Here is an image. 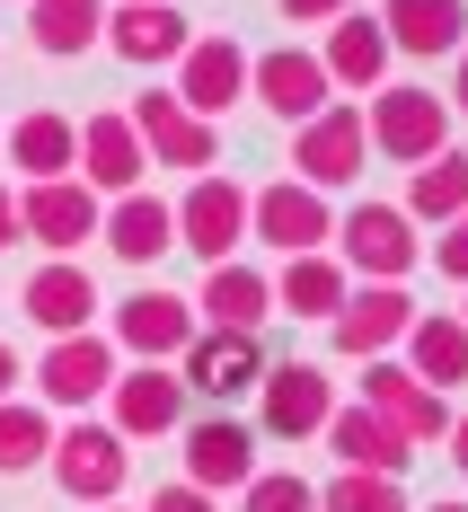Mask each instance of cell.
<instances>
[{
    "label": "cell",
    "instance_id": "obj_1",
    "mask_svg": "<svg viewBox=\"0 0 468 512\" xmlns=\"http://www.w3.org/2000/svg\"><path fill=\"white\" fill-rule=\"evenodd\" d=\"M363 133L380 159H398V168H424L433 151H451V98L442 89H424V80H380L363 106Z\"/></svg>",
    "mask_w": 468,
    "mask_h": 512
},
{
    "label": "cell",
    "instance_id": "obj_2",
    "mask_svg": "<svg viewBox=\"0 0 468 512\" xmlns=\"http://www.w3.org/2000/svg\"><path fill=\"white\" fill-rule=\"evenodd\" d=\"M45 468H53V486H62L71 504H115L124 477H133V442H124L115 424H98V415H80V424L53 433Z\"/></svg>",
    "mask_w": 468,
    "mask_h": 512
},
{
    "label": "cell",
    "instance_id": "obj_3",
    "mask_svg": "<svg viewBox=\"0 0 468 512\" xmlns=\"http://www.w3.org/2000/svg\"><path fill=\"white\" fill-rule=\"evenodd\" d=\"M336 265H345L354 283H407L424 265V239H416V221L398 204H354L336 221Z\"/></svg>",
    "mask_w": 468,
    "mask_h": 512
},
{
    "label": "cell",
    "instance_id": "obj_4",
    "mask_svg": "<svg viewBox=\"0 0 468 512\" xmlns=\"http://www.w3.org/2000/svg\"><path fill=\"white\" fill-rule=\"evenodd\" d=\"M248 239H265L274 256H318L336 239V212H327L318 186L274 177V186H248Z\"/></svg>",
    "mask_w": 468,
    "mask_h": 512
},
{
    "label": "cell",
    "instance_id": "obj_5",
    "mask_svg": "<svg viewBox=\"0 0 468 512\" xmlns=\"http://www.w3.org/2000/svg\"><path fill=\"white\" fill-rule=\"evenodd\" d=\"M407 327H416V292H407V283H354L345 309L327 318V345L345 362H380V354L407 345Z\"/></svg>",
    "mask_w": 468,
    "mask_h": 512
},
{
    "label": "cell",
    "instance_id": "obj_6",
    "mask_svg": "<svg viewBox=\"0 0 468 512\" xmlns=\"http://www.w3.org/2000/svg\"><path fill=\"white\" fill-rule=\"evenodd\" d=\"M292 168H301V186H354L371 168V133H363V106H318L310 124H292Z\"/></svg>",
    "mask_w": 468,
    "mask_h": 512
},
{
    "label": "cell",
    "instance_id": "obj_7",
    "mask_svg": "<svg viewBox=\"0 0 468 512\" xmlns=\"http://www.w3.org/2000/svg\"><path fill=\"white\" fill-rule=\"evenodd\" d=\"M115 371H124V362H115V336L80 327V336H53V345H45V362H36L27 380H36V398H45V407L89 415V407L106 398V389H115Z\"/></svg>",
    "mask_w": 468,
    "mask_h": 512
},
{
    "label": "cell",
    "instance_id": "obj_8",
    "mask_svg": "<svg viewBox=\"0 0 468 512\" xmlns=\"http://www.w3.org/2000/svg\"><path fill=\"white\" fill-rule=\"evenodd\" d=\"M327 415H336V380L318 362H265V380H257V433L265 442H318Z\"/></svg>",
    "mask_w": 468,
    "mask_h": 512
},
{
    "label": "cell",
    "instance_id": "obj_9",
    "mask_svg": "<svg viewBox=\"0 0 468 512\" xmlns=\"http://www.w3.org/2000/svg\"><path fill=\"white\" fill-rule=\"evenodd\" d=\"M98 221H106V195H89L80 177H45L18 195V239H36L45 256H80L98 239Z\"/></svg>",
    "mask_w": 468,
    "mask_h": 512
},
{
    "label": "cell",
    "instance_id": "obj_10",
    "mask_svg": "<svg viewBox=\"0 0 468 512\" xmlns=\"http://www.w3.org/2000/svg\"><path fill=\"white\" fill-rule=\"evenodd\" d=\"M168 212H177V248H195L204 265L239 256V239H248V186H239V177H212L204 168Z\"/></svg>",
    "mask_w": 468,
    "mask_h": 512
},
{
    "label": "cell",
    "instance_id": "obj_11",
    "mask_svg": "<svg viewBox=\"0 0 468 512\" xmlns=\"http://www.w3.org/2000/svg\"><path fill=\"white\" fill-rule=\"evenodd\" d=\"M257 424H239V415H195V424H186V486H204V495H239V486H248V477H257Z\"/></svg>",
    "mask_w": 468,
    "mask_h": 512
},
{
    "label": "cell",
    "instance_id": "obj_12",
    "mask_svg": "<svg viewBox=\"0 0 468 512\" xmlns=\"http://www.w3.org/2000/svg\"><path fill=\"white\" fill-rule=\"evenodd\" d=\"M248 62L257 53L239 45V36H195V45L177 53V106L204 115V124H221L230 106L248 98Z\"/></svg>",
    "mask_w": 468,
    "mask_h": 512
},
{
    "label": "cell",
    "instance_id": "obj_13",
    "mask_svg": "<svg viewBox=\"0 0 468 512\" xmlns=\"http://www.w3.org/2000/svg\"><path fill=\"white\" fill-rule=\"evenodd\" d=\"M124 115H133V133H142V151H151L159 168H186V177H204L212 151H221V124L186 115V106H177V89H142Z\"/></svg>",
    "mask_w": 468,
    "mask_h": 512
},
{
    "label": "cell",
    "instance_id": "obj_14",
    "mask_svg": "<svg viewBox=\"0 0 468 512\" xmlns=\"http://www.w3.org/2000/svg\"><path fill=\"white\" fill-rule=\"evenodd\" d=\"M248 98L265 115H283V124H310L318 106H336V80H327V62L310 45H274L248 62Z\"/></svg>",
    "mask_w": 468,
    "mask_h": 512
},
{
    "label": "cell",
    "instance_id": "obj_15",
    "mask_svg": "<svg viewBox=\"0 0 468 512\" xmlns=\"http://www.w3.org/2000/svg\"><path fill=\"white\" fill-rule=\"evenodd\" d=\"M186 45H195V27H186L177 0H115L106 9V53L133 62V71H177Z\"/></svg>",
    "mask_w": 468,
    "mask_h": 512
},
{
    "label": "cell",
    "instance_id": "obj_16",
    "mask_svg": "<svg viewBox=\"0 0 468 512\" xmlns=\"http://www.w3.org/2000/svg\"><path fill=\"white\" fill-rule=\"evenodd\" d=\"M195 301L186 292H159V283H142L133 301H115V354H142V362H177L186 345H195Z\"/></svg>",
    "mask_w": 468,
    "mask_h": 512
},
{
    "label": "cell",
    "instance_id": "obj_17",
    "mask_svg": "<svg viewBox=\"0 0 468 512\" xmlns=\"http://www.w3.org/2000/svg\"><path fill=\"white\" fill-rule=\"evenodd\" d=\"M106 424H115L124 442H159V433H177V424H186V380H177L168 362L115 371V389H106Z\"/></svg>",
    "mask_w": 468,
    "mask_h": 512
},
{
    "label": "cell",
    "instance_id": "obj_18",
    "mask_svg": "<svg viewBox=\"0 0 468 512\" xmlns=\"http://www.w3.org/2000/svg\"><path fill=\"white\" fill-rule=\"evenodd\" d=\"M177 380L204 389L212 407H230V398H248L265 380V345L257 336H230V327H195V345L177 354Z\"/></svg>",
    "mask_w": 468,
    "mask_h": 512
},
{
    "label": "cell",
    "instance_id": "obj_19",
    "mask_svg": "<svg viewBox=\"0 0 468 512\" xmlns=\"http://www.w3.org/2000/svg\"><path fill=\"white\" fill-rule=\"evenodd\" d=\"M363 407H371V415H389L407 442H442V433H451V398H442V389H424V380H416L398 354L363 362Z\"/></svg>",
    "mask_w": 468,
    "mask_h": 512
},
{
    "label": "cell",
    "instance_id": "obj_20",
    "mask_svg": "<svg viewBox=\"0 0 468 512\" xmlns=\"http://www.w3.org/2000/svg\"><path fill=\"white\" fill-rule=\"evenodd\" d=\"M318 442L336 451V468H371V477H407V460H416V442H407L389 415H371L363 398H354V407L336 398V415L318 424Z\"/></svg>",
    "mask_w": 468,
    "mask_h": 512
},
{
    "label": "cell",
    "instance_id": "obj_21",
    "mask_svg": "<svg viewBox=\"0 0 468 512\" xmlns=\"http://www.w3.org/2000/svg\"><path fill=\"white\" fill-rule=\"evenodd\" d=\"M204 327H230V336H265V318H274V274L257 265H239V256H221L204 265V292H186Z\"/></svg>",
    "mask_w": 468,
    "mask_h": 512
},
{
    "label": "cell",
    "instance_id": "obj_22",
    "mask_svg": "<svg viewBox=\"0 0 468 512\" xmlns=\"http://www.w3.org/2000/svg\"><path fill=\"white\" fill-rule=\"evenodd\" d=\"M151 177V151H142V133H133V115H89L80 124V186L89 195H133Z\"/></svg>",
    "mask_w": 468,
    "mask_h": 512
},
{
    "label": "cell",
    "instance_id": "obj_23",
    "mask_svg": "<svg viewBox=\"0 0 468 512\" xmlns=\"http://www.w3.org/2000/svg\"><path fill=\"white\" fill-rule=\"evenodd\" d=\"M27 318H36L45 336L98 327V283H89V265H80V256H45V265L27 274Z\"/></svg>",
    "mask_w": 468,
    "mask_h": 512
},
{
    "label": "cell",
    "instance_id": "obj_24",
    "mask_svg": "<svg viewBox=\"0 0 468 512\" xmlns=\"http://www.w3.org/2000/svg\"><path fill=\"white\" fill-rule=\"evenodd\" d=\"M380 27H389V53L451 62L468 45V0H380Z\"/></svg>",
    "mask_w": 468,
    "mask_h": 512
},
{
    "label": "cell",
    "instance_id": "obj_25",
    "mask_svg": "<svg viewBox=\"0 0 468 512\" xmlns=\"http://www.w3.org/2000/svg\"><path fill=\"white\" fill-rule=\"evenodd\" d=\"M318 62H327L336 89H380L398 53H389V27H380L371 9H345V18H327V53H318Z\"/></svg>",
    "mask_w": 468,
    "mask_h": 512
},
{
    "label": "cell",
    "instance_id": "obj_26",
    "mask_svg": "<svg viewBox=\"0 0 468 512\" xmlns=\"http://www.w3.org/2000/svg\"><path fill=\"white\" fill-rule=\"evenodd\" d=\"M398 362L416 371L424 389H460L468 380V327H460V309H416V327H407V345H398Z\"/></svg>",
    "mask_w": 468,
    "mask_h": 512
},
{
    "label": "cell",
    "instance_id": "obj_27",
    "mask_svg": "<svg viewBox=\"0 0 468 512\" xmlns=\"http://www.w3.org/2000/svg\"><path fill=\"white\" fill-rule=\"evenodd\" d=\"M98 239H106L115 256H124V265H159V256L177 248V212L159 204L151 186H133V195H115V204H106Z\"/></svg>",
    "mask_w": 468,
    "mask_h": 512
},
{
    "label": "cell",
    "instance_id": "obj_28",
    "mask_svg": "<svg viewBox=\"0 0 468 512\" xmlns=\"http://www.w3.org/2000/svg\"><path fill=\"white\" fill-rule=\"evenodd\" d=\"M9 168H18L27 186H45V177H80V124L53 115V106L18 115V124H9Z\"/></svg>",
    "mask_w": 468,
    "mask_h": 512
},
{
    "label": "cell",
    "instance_id": "obj_29",
    "mask_svg": "<svg viewBox=\"0 0 468 512\" xmlns=\"http://www.w3.org/2000/svg\"><path fill=\"white\" fill-rule=\"evenodd\" d=\"M345 292H354V274H345L327 248H318V256H283V274H274V309H292V318H318V327L345 309Z\"/></svg>",
    "mask_w": 468,
    "mask_h": 512
},
{
    "label": "cell",
    "instance_id": "obj_30",
    "mask_svg": "<svg viewBox=\"0 0 468 512\" xmlns=\"http://www.w3.org/2000/svg\"><path fill=\"white\" fill-rule=\"evenodd\" d=\"M27 36H36V53L71 62V53L106 45V0H27Z\"/></svg>",
    "mask_w": 468,
    "mask_h": 512
},
{
    "label": "cell",
    "instance_id": "obj_31",
    "mask_svg": "<svg viewBox=\"0 0 468 512\" xmlns=\"http://www.w3.org/2000/svg\"><path fill=\"white\" fill-rule=\"evenodd\" d=\"M407 221H433V230H442V221H460L468 212V151H433L424 159V168H407Z\"/></svg>",
    "mask_w": 468,
    "mask_h": 512
},
{
    "label": "cell",
    "instance_id": "obj_32",
    "mask_svg": "<svg viewBox=\"0 0 468 512\" xmlns=\"http://www.w3.org/2000/svg\"><path fill=\"white\" fill-rule=\"evenodd\" d=\"M45 451H53L45 407H27V398H0V477H27V468H45Z\"/></svg>",
    "mask_w": 468,
    "mask_h": 512
},
{
    "label": "cell",
    "instance_id": "obj_33",
    "mask_svg": "<svg viewBox=\"0 0 468 512\" xmlns=\"http://www.w3.org/2000/svg\"><path fill=\"white\" fill-rule=\"evenodd\" d=\"M318 512H416L398 495V477H371V468H336L318 486Z\"/></svg>",
    "mask_w": 468,
    "mask_h": 512
},
{
    "label": "cell",
    "instance_id": "obj_34",
    "mask_svg": "<svg viewBox=\"0 0 468 512\" xmlns=\"http://www.w3.org/2000/svg\"><path fill=\"white\" fill-rule=\"evenodd\" d=\"M239 512H318V486L292 477V468H257V477L239 486Z\"/></svg>",
    "mask_w": 468,
    "mask_h": 512
},
{
    "label": "cell",
    "instance_id": "obj_35",
    "mask_svg": "<svg viewBox=\"0 0 468 512\" xmlns=\"http://www.w3.org/2000/svg\"><path fill=\"white\" fill-rule=\"evenodd\" d=\"M433 265H442L451 283H468V212H460V221H442V239H433Z\"/></svg>",
    "mask_w": 468,
    "mask_h": 512
},
{
    "label": "cell",
    "instance_id": "obj_36",
    "mask_svg": "<svg viewBox=\"0 0 468 512\" xmlns=\"http://www.w3.org/2000/svg\"><path fill=\"white\" fill-rule=\"evenodd\" d=\"M142 512H221V495H204V486H186V477H177V486H159Z\"/></svg>",
    "mask_w": 468,
    "mask_h": 512
},
{
    "label": "cell",
    "instance_id": "obj_37",
    "mask_svg": "<svg viewBox=\"0 0 468 512\" xmlns=\"http://www.w3.org/2000/svg\"><path fill=\"white\" fill-rule=\"evenodd\" d=\"M345 9H363V0H283V18H345Z\"/></svg>",
    "mask_w": 468,
    "mask_h": 512
},
{
    "label": "cell",
    "instance_id": "obj_38",
    "mask_svg": "<svg viewBox=\"0 0 468 512\" xmlns=\"http://www.w3.org/2000/svg\"><path fill=\"white\" fill-rule=\"evenodd\" d=\"M442 98H451V115H468V45L451 53V89H442Z\"/></svg>",
    "mask_w": 468,
    "mask_h": 512
},
{
    "label": "cell",
    "instance_id": "obj_39",
    "mask_svg": "<svg viewBox=\"0 0 468 512\" xmlns=\"http://www.w3.org/2000/svg\"><path fill=\"white\" fill-rule=\"evenodd\" d=\"M9 239H18V195L0 186V256H9Z\"/></svg>",
    "mask_w": 468,
    "mask_h": 512
},
{
    "label": "cell",
    "instance_id": "obj_40",
    "mask_svg": "<svg viewBox=\"0 0 468 512\" xmlns=\"http://www.w3.org/2000/svg\"><path fill=\"white\" fill-rule=\"evenodd\" d=\"M442 442H451V460H460V477H468V415H451V433H442Z\"/></svg>",
    "mask_w": 468,
    "mask_h": 512
},
{
    "label": "cell",
    "instance_id": "obj_41",
    "mask_svg": "<svg viewBox=\"0 0 468 512\" xmlns=\"http://www.w3.org/2000/svg\"><path fill=\"white\" fill-rule=\"evenodd\" d=\"M18 371H27V362H18V354H9V345H0V398L18 389Z\"/></svg>",
    "mask_w": 468,
    "mask_h": 512
},
{
    "label": "cell",
    "instance_id": "obj_42",
    "mask_svg": "<svg viewBox=\"0 0 468 512\" xmlns=\"http://www.w3.org/2000/svg\"><path fill=\"white\" fill-rule=\"evenodd\" d=\"M416 512H468V504H416Z\"/></svg>",
    "mask_w": 468,
    "mask_h": 512
},
{
    "label": "cell",
    "instance_id": "obj_43",
    "mask_svg": "<svg viewBox=\"0 0 468 512\" xmlns=\"http://www.w3.org/2000/svg\"><path fill=\"white\" fill-rule=\"evenodd\" d=\"M460 327H468V309H460Z\"/></svg>",
    "mask_w": 468,
    "mask_h": 512
}]
</instances>
